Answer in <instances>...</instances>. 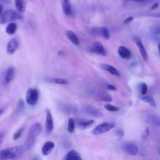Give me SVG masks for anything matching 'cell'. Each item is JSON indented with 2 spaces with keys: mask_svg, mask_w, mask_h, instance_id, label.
Returning a JSON list of instances; mask_svg holds the SVG:
<instances>
[{
  "mask_svg": "<svg viewBox=\"0 0 160 160\" xmlns=\"http://www.w3.org/2000/svg\"><path fill=\"white\" fill-rule=\"evenodd\" d=\"M24 152L22 147L14 146L1 150L0 151V158L2 159L16 160L22 156Z\"/></svg>",
  "mask_w": 160,
  "mask_h": 160,
  "instance_id": "obj_1",
  "label": "cell"
},
{
  "mask_svg": "<svg viewBox=\"0 0 160 160\" xmlns=\"http://www.w3.org/2000/svg\"><path fill=\"white\" fill-rule=\"evenodd\" d=\"M42 129V127L40 122H36L31 125L28 132L26 139V145L28 149H31L32 148L34 144L36 138L41 133Z\"/></svg>",
  "mask_w": 160,
  "mask_h": 160,
  "instance_id": "obj_2",
  "label": "cell"
},
{
  "mask_svg": "<svg viewBox=\"0 0 160 160\" xmlns=\"http://www.w3.org/2000/svg\"><path fill=\"white\" fill-rule=\"evenodd\" d=\"M23 18L21 13L11 9H6L0 15V24H4L7 22H11L15 20H19Z\"/></svg>",
  "mask_w": 160,
  "mask_h": 160,
  "instance_id": "obj_3",
  "label": "cell"
},
{
  "mask_svg": "<svg viewBox=\"0 0 160 160\" xmlns=\"http://www.w3.org/2000/svg\"><path fill=\"white\" fill-rule=\"evenodd\" d=\"M39 99V92L36 88H29L26 92V102L31 105L34 106Z\"/></svg>",
  "mask_w": 160,
  "mask_h": 160,
  "instance_id": "obj_4",
  "label": "cell"
},
{
  "mask_svg": "<svg viewBox=\"0 0 160 160\" xmlns=\"http://www.w3.org/2000/svg\"><path fill=\"white\" fill-rule=\"evenodd\" d=\"M114 127V124L113 123L109 122H103L98 125L95 127L92 131V134L94 135H100L102 134H104L111 129H112Z\"/></svg>",
  "mask_w": 160,
  "mask_h": 160,
  "instance_id": "obj_5",
  "label": "cell"
},
{
  "mask_svg": "<svg viewBox=\"0 0 160 160\" xmlns=\"http://www.w3.org/2000/svg\"><path fill=\"white\" fill-rule=\"evenodd\" d=\"M82 111L86 114H88V116H91L97 118H100L103 116V114L102 113V112H101L99 109L89 105L84 106L82 108Z\"/></svg>",
  "mask_w": 160,
  "mask_h": 160,
  "instance_id": "obj_6",
  "label": "cell"
},
{
  "mask_svg": "<svg viewBox=\"0 0 160 160\" xmlns=\"http://www.w3.org/2000/svg\"><path fill=\"white\" fill-rule=\"evenodd\" d=\"M133 40L134 41V42L136 43L138 49H139V51L140 52V54L142 58V59L144 60V61H147L148 59V53H147V51L141 40L140 38H139L138 37H134L133 38Z\"/></svg>",
  "mask_w": 160,
  "mask_h": 160,
  "instance_id": "obj_7",
  "label": "cell"
},
{
  "mask_svg": "<svg viewBox=\"0 0 160 160\" xmlns=\"http://www.w3.org/2000/svg\"><path fill=\"white\" fill-rule=\"evenodd\" d=\"M91 31L94 34L101 36L104 39H108L110 38L109 30L106 27H94L91 29Z\"/></svg>",
  "mask_w": 160,
  "mask_h": 160,
  "instance_id": "obj_8",
  "label": "cell"
},
{
  "mask_svg": "<svg viewBox=\"0 0 160 160\" xmlns=\"http://www.w3.org/2000/svg\"><path fill=\"white\" fill-rule=\"evenodd\" d=\"M91 51L100 56H104L106 55V51L104 47L99 42H94L91 47Z\"/></svg>",
  "mask_w": 160,
  "mask_h": 160,
  "instance_id": "obj_9",
  "label": "cell"
},
{
  "mask_svg": "<svg viewBox=\"0 0 160 160\" xmlns=\"http://www.w3.org/2000/svg\"><path fill=\"white\" fill-rule=\"evenodd\" d=\"M54 128L53 119L51 112L49 109H46V131L48 133H51Z\"/></svg>",
  "mask_w": 160,
  "mask_h": 160,
  "instance_id": "obj_10",
  "label": "cell"
},
{
  "mask_svg": "<svg viewBox=\"0 0 160 160\" xmlns=\"http://www.w3.org/2000/svg\"><path fill=\"white\" fill-rule=\"evenodd\" d=\"M18 48V41L16 38L11 39L8 42L6 47V52L8 54H13L17 50Z\"/></svg>",
  "mask_w": 160,
  "mask_h": 160,
  "instance_id": "obj_11",
  "label": "cell"
},
{
  "mask_svg": "<svg viewBox=\"0 0 160 160\" xmlns=\"http://www.w3.org/2000/svg\"><path fill=\"white\" fill-rule=\"evenodd\" d=\"M62 6L64 14L68 16H71L72 15L73 11L69 0H62Z\"/></svg>",
  "mask_w": 160,
  "mask_h": 160,
  "instance_id": "obj_12",
  "label": "cell"
},
{
  "mask_svg": "<svg viewBox=\"0 0 160 160\" xmlns=\"http://www.w3.org/2000/svg\"><path fill=\"white\" fill-rule=\"evenodd\" d=\"M14 77V69L12 66L8 68L4 73V82L6 84L9 83Z\"/></svg>",
  "mask_w": 160,
  "mask_h": 160,
  "instance_id": "obj_13",
  "label": "cell"
},
{
  "mask_svg": "<svg viewBox=\"0 0 160 160\" xmlns=\"http://www.w3.org/2000/svg\"><path fill=\"white\" fill-rule=\"evenodd\" d=\"M94 123V120H85V119H78L76 124L79 128L81 129H86L91 127Z\"/></svg>",
  "mask_w": 160,
  "mask_h": 160,
  "instance_id": "obj_14",
  "label": "cell"
},
{
  "mask_svg": "<svg viewBox=\"0 0 160 160\" xmlns=\"http://www.w3.org/2000/svg\"><path fill=\"white\" fill-rule=\"evenodd\" d=\"M123 149L127 153L132 156L136 155L138 152V149L137 146L133 144H125L123 146Z\"/></svg>",
  "mask_w": 160,
  "mask_h": 160,
  "instance_id": "obj_15",
  "label": "cell"
},
{
  "mask_svg": "<svg viewBox=\"0 0 160 160\" xmlns=\"http://www.w3.org/2000/svg\"><path fill=\"white\" fill-rule=\"evenodd\" d=\"M54 143L52 141L46 142L42 147V153L44 156L48 155L54 148Z\"/></svg>",
  "mask_w": 160,
  "mask_h": 160,
  "instance_id": "obj_16",
  "label": "cell"
},
{
  "mask_svg": "<svg viewBox=\"0 0 160 160\" xmlns=\"http://www.w3.org/2000/svg\"><path fill=\"white\" fill-rule=\"evenodd\" d=\"M101 67L102 69L107 71L108 72L112 74V75L116 76L118 77L120 76L119 71L116 68H114V66H112L111 65L107 64H101Z\"/></svg>",
  "mask_w": 160,
  "mask_h": 160,
  "instance_id": "obj_17",
  "label": "cell"
},
{
  "mask_svg": "<svg viewBox=\"0 0 160 160\" xmlns=\"http://www.w3.org/2000/svg\"><path fill=\"white\" fill-rule=\"evenodd\" d=\"M118 52L119 55L123 59H129L131 57L130 51L125 46H120L118 48Z\"/></svg>",
  "mask_w": 160,
  "mask_h": 160,
  "instance_id": "obj_18",
  "label": "cell"
},
{
  "mask_svg": "<svg viewBox=\"0 0 160 160\" xmlns=\"http://www.w3.org/2000/svg\"><path fill=\"white\" fill-rule=\"evenodd\" d=\"M63 160H82V158L75 150H71L65 155Z\"/></svg>",
  "mask_w": 160,
  "mask_h": 160,
  "instance_id": "obj_19",
  "label": "cell"
},
{
  "mask_svg": "<svg viewBox=\"0 0 160 160\" xmlns=\"http://www.w3.org/2000/svg\"><path fill=\"white\" fill-rule=\"evenodd\" d=\"M66 34L68 39L75 45L79 44V41L77 36L74 34V32L71 30H67L66 31Z\"/></svg>",
  "mask_w": 160,
  "mask_h": 160,
  "instance_id": "obj_20",
  "label": "cell"
},
{
  "mask_svg": "<svg viewBox=\"0 0 160 160\" xmlns=\"http://www.w3.org/2000/svg\"><path fill=\"white\" fill-rule=\"evenodd\" d=\"M14 4L18 11L22 13L26 10V3L24 0H14Z\"/></svg>",
  "mask_w": 160,
  "mask_h": 160,
  "instance_id": "obj_21",
  "label": "cell"
},
{
  "mask_svg": "<svg viewBox=\"0 0 160 160\" xmlns=\"http://www.w3.org/2000/svg\"><path fill=\"white\" fill-rule=\"evenodd\" d=\"M16 29H17V24L15 22H11L7 25L6 28V32L8 34L12 35L16 32Z\"/></svg>",
  "mask_w": 160,
  "mask_h": 160,
  "instance_id": "obj_22",
  "label": "cell"
},
{
  "mask_svg": "<svg viewBox=\"0 0 160 160\" xmlns=\"http://www.w3.org/2000/svg\"><path fill=\"white\" fill-rule=\"evenodd\" d=\"M140 99L144 102H148V104H149L151 106H152V107H156V102L154 101V99L151 97V96H141L140 98Z\"/></svg>",
  "mask_w": 160,
  "mask_h": 160,
  "instance_id": "obj_23",
  "label": "cell"
},
{
  "mask_svg": "<svg viewBox=\"0 0 160 160\" xmlns=\"http://www.w3.org/2000/svg\"><path fill=\"white\" fill-rule=\"evenodd\" d=\"M48 81L50 82L54 83V84H68V81L66 79H62V78H49Z\"/></svg>",
  "mask_w": 160,
  "mask_h": 160,
  "instance_id": "obj_24",
  "label": "cell"
},
{
  "mask_svg": "<svg viewBox=\"0 0 160 160\" xmlns=\"http://www.w3.org/2000/svg\"><path fill=\"white\" fill-rule=\"evenodd\" d=\"M99 99L101 101H104V102H111L112 100V97L108 93L106 92H102L99 94Z\"/></svg>",
  "mask_w": 160,
  "mask_h": 160,
  "instance_id": "obj_25",
  "label": "cell"
},
{
  "mask_svg": "<svg viewBox=\"0 0 160 160\" xmlns=\"http://www.w3.org/2000/svg\"><path fill=\"white\" fill-rule=\"evenodd\" d=\"M74 128H75V124H74V121L72 118H69L68 120V131L69 132H73L74 131Z\"/></svg>",
  "mask_w": 160,
  "mask_h": 160,
  "instance_id": "obj_26",
  "label": "cell"
},
{
  "mask_svg": "<svg viewBox=\"0 0 160 160\" xmlns=\"http://www.w3.org/2000/svg\"><path fill=\"white\" fill-rule=\"evenodd\" d=\"M148 118H149V121H151L154 125H156L157 126H159V119L158 116H156L155 115L150 114V115H149Z\"/></svg>",
  "mask_w": 160,
  "mask_h": 160,
  "instance_id": "obj_27",
  "label": "cell"
},
{
  "mask_svg": "<svg viewBox=\"0 0 160 160\" xmlns=\"http://www.w3.org/2000/svg\"><path fill=\"white\" fill-rule=\"evenodd\" d=\"M104 108L108 111H111V112H116V111H118L119 110V108H118L117 106H113V105L109 104H105Z\"/></svg>",
  "mask_w": 160,
  "mask_h": 160,
  "instance_id": "obj_28",
  "label": "cell"
},
{
  "mask_svg": "<svg viewBox=\"0 0 160 160\" xmlns=\"http://www.w3.org/2000/svg\"><path fill=\"white\" fill-rule=\"evenodd\" d=\"M24 127H22V128H20L19 129H18L14 134L13 135V139L14 140H17L21 136V134L24 131Z\"/></svg>",
  "mask_w": 160,
  "mask_h": 160,
  "instance_id": "obj_29",
  "label": "cell"
},
{
  "mask_svg": "<svg viewBox=\"0 0 160 160\" xmlns=\"http://www.w3.org/2000/svg\"><path fill=\"white\" fill-rule=\"evenodd\" d=\"M140 90H141V94L142 96L145 95L148 91V86L146 85V84H145L144 82L141 83L140 85Z\"/></svg>",
  "mask_w": 160,
  "mask_h": 160,
  "instance_id": "obj_30",
  "label": "cell"
},
{
  "mask_svg": "<svg viewBox=\"0 0 160 160\" xmlns=\"http://www.w3.org/2000/svg\"><path fill=\"white\" fill-rule=\"evenodd\" d=\"M24 108V103L22 99H20L18 102V106H17V111L18 112H19L22 111Z\"/></svg>",
  "mask_w": 160,
  "mask_h": 160,
  "instance_id": "obj_31",
  "label": "cell"
},
{
  "mask_svg": "<svg viewBox=\"0 0 160 160\" xmlns=\"http://www.w3.org/2000/svg\"><path fill=\"white\" fill-rule=\"evenodd\" d=\"M149 128L147 127V128L144 129V131H143V133H142V138L143 139H145L149 136Z\"/></svg>",
  "mask_w": 160,
  "mask_h": 160,
  "instance_id": "obj_32",
  "label": "cell"
},
{
  "mask_svg": "<svg viewBox=\"0 0 160 160\" xmlns=\"http://www.w3.org/2000/svg\"><path fill=\"white\" fill-rule=\"evenodd\" d=\"M125 1H135V2H141V3H149L150 2H152L153 0H125Z\"/></svg>",
  "mask_w": 160,
  "mask_h": 160,
  "instance_id": "obj_33",
  "label": "cell"
},
{
  "mask_svg": "<svg viewBox=\"0 0 160 160\" xmlns=\"http://www.w3.org/2000/svg\"><path fill=\"white\" fill-rule=\"evenodd\" d=\"M116 135H117L119 138H121L123 136V135H124V132H123V131L121 130V129H117L116 131Z\"/></svg>",
  "mask_w": 160,
  "mask_h": 160,
  "instance_id": "obj_34",
  "label": "cell"
},
{
  "mask_svg": "<svg viewBox=\"0 0 160 160\" xmlns=\"http://www.w3.org/2000/svg\"><path fill=\"white\" fill-rule=\"evenodd\" d=\"M106 88H107V89H108L109 90H112V91H115L116 89V87L114 86L111 84H106Z\"/></svg>",
  "mask_w": 160,
  "mask_h": 160,
  "instance_id": "obj_35",
  "label": "cell"
},
{
  "mask_svg": "<svg viewBox=\"0 0 160 160\" xmlns=\"http://www.w3.org/2000/svg\"><path fill=\"white\" fill-rule=\"evenodd\" d=\"M132 20H133V18H132V16L128 17V18H127L124 21V23H125V24L129 23V22H131Z\"/></svg>",
  "mask_w": 160,
  "mask_h": 160,
  "instance_id": "obj_36",
  "label": "cell"
},
{
  "mask_svg": "<svg viewBox=\"0 0 160 160\" xmlns=\"http://www.w3.org/2000/svg\"><path fill=\"white\" fill-rule=\"evenodd\" d=\"M158 7V3L157 2H154V4H153V5L151 6V9L152 10H154V9H156Z\"/></svg>",
  "mask_w": 160,
  "mask_h": 160,
  "instance_id": "obj_37",
  "label": "cell"
},
{
  "mask_svg": "<svg viewBox=\"0 0 160 160\" xmlns=\"http://www.w3.org/2000/svg\"><path fill=\"white\" fill-rule=\"evenodd\" d=\"M2 9H3V6H2V4H0V15H1V13H2Z\"/></svg>",
  "mask_w": 160,
  "mask_h": 160,
  "instance_id": "obj_38",
  "label": "cell"
},
{
  "mask_svg": "<svg viewBox=\"0 0 160 160\" xmlns=\"http://www.w3.org/2000/svg\"><path fill=\"white\" fill-rule=\"evenodd\" d=\"M2 134H0V144L2 142Z\"/></svg>",
  "mask_w": 160,
  "mask_h": 160,
  "instance_id": "obj_39",
  "label": "cell"
},
{
  "mask_svg": "<svg viewBox=\"0 0 160 160\" xmlns=\"http://www.w3.org/2000/svg\"><path fill=\"white\" fill-rule=\"evenodd\" d=\"M33 160H39V159L38 158V157H37V156H36V157H34V159H33Z\"/></svg>",
  "mask_w": 160,
  "mask_h": 160,
  "instance_id": "obj_40",
  "label": "cell"
},
{
  "mask_svg": "<svg viewBox=\"0 0 160 160\" xmlns=\"http://www.w3.org/2000/svg\"><path fill=\"white\" fill-rule=\"evenodd\" d=\"M2 112H3L2 110H0V116H1V115L2 114Z\"/></svg>",
  "mask_w": 160,
  "mask_h": 160,
  "instance_id": "obj_41",
  "label": "cell"
},
{
  "mask_svg": "<svg viewBox=\"0 0 160 160\" xmlns=\"http://www.w3.org/2000/svg\"><path fill=\"white\" fill-rule=\"evenodd\" d=\"M29 1H32V0H29Z\"/></svg>",
  "mask_w": 160,
  "mask_h": 160,
  "instance_id": "obj_42",
  "label": "cell"
}]
</instances>
